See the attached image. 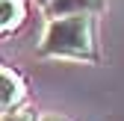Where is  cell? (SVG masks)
I'll use <instances>...</instances> for the list:
<instances>
[{
    "instance_id": "cell-1",
    "label": "cell",
    "mask_w": 124,
    "mask_h": 121,
    "mask_svg": "<svg viewBox=\"0 0 124 121\" xmlns=\"http://www.w3.org/2000/svg\"><path fill=\"white\" fill-rule=\"evenodd\" d=\"M39 56L98 65L101 62L98 15H68V18L47 21L44 36L39 41Z\"/></svg>"
},
{
    "instance_id": "cell-7",
    "label": "cell",
    "mask_w": 124,
    "mask_h": 121,
    "mask_svg": "<svg viewBox=\"0 0 124 121\" xmlns=\"http://www.w3.org/2000/svg\"><path fill=\"white\" fill-rule=\"evenodd\" d=\"M47 3H53V0H39V6H41V9H44V6H47Z\"/></svg>"
},
{
    "instance_id": "cell-3",
    "label": "cell",
    "mask_w": 124,
    "mask_h": 121,
    "mask_svg": "<svg viewBox=\"0 0 124 121\" xmlns=\"http://www.w3.org/2000/svg\"><path fill=\"white\" fill-rule=\"evenodd\" d=\"M106 9V0H53L41 12L47 15V21L68 18V15H101Z\"/></svg>"
},
{
    "instance_id": "cell-4",
    "label": "cell",
    "mask_w": 124,
    "mask_h": 121,
    "mask_svg": "<svg viewBox=\"0 0 124 121\" xmlns=\"http://www.w3.org/2000/svg\"><path fill=\"white\" fill-rule=\"evenodd\" d=\"M30 3L27 0H0V38L15 36L27 21Z\"/></svg>"
},
{
    "instance_id": "cell-2",
    "label": "cell",
    "mask_w": 124,
    "mask_h": 121,
    "mask_svg": "<svg viewBox=\"0 0 124 121\" xmlns=\"http://www.w3.org/2000/svg\"><path fill=\"white\" fill-rule=\"evenodd\" d=\"M27 95H30V89H27L24 74L12 65H0V115L24 109Z\"/></svg>"
},
{
    "instance_id": "cell-5",
    "label": "cell",
    "mask_w": 124,
    "mask_h": 121,
    "mask_svg": "<svg viewBox=\"0 0 124 121\" xmlns=\"http://www.w3.org/2000/svg\"><path fill=\"white\" fill-rule=\"evenodd\" d=\"M0 121H39V115L33 109H18V112H9V115H0Z\"/></svg>"
},
{
    "instance_id": "cell-6",
    "label": "cell",
    "mask_w": 124,
    "mask_h": 121,
    "mask_svg": "<svg viewBox=\"0 0 124 121\" xmlns=\"http://www.w3.org/2000/svg\"><path fill=\"white\" fill-rule=\"evenodd\" d=\"M39 121H71V118L59 115V112H41V115H39Z\"/></svg>"
}]
</instances>
